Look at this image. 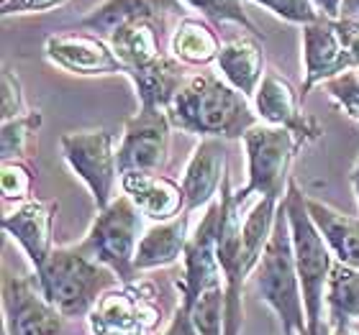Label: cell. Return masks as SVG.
<instances>
[{"label": "cell", "mask_w": 359, "mask_h": 335, "mask_svg": "<svg viewBox=\"0 0 359 335\" xmlns=\"http://www.w3.org/2000/svg\"><path fill=\"white\" fill-rule=\"evenodd\" d=\"M167 115L172 126L190 134H203L205 138H239L257 126L247 97L208 72L190 77L182 85L175 103L167 108Z\"/></svg>", "instance_id": "6da1fadb"}, {"label": "cell", "mask_w": 359, "mask_h": 335, "mask_svg": "<svg viewBox=\"0 0 359 335\" xmlns=\"http://www.w3.org/2000/svg\"><path fill=\"white\" fill-rule=\"evenodd\" d=\"M283 205L287 213V223H290L292 253H295L298 279L303 284V297H306L308 335H321V299L323 287H326L331 274L329 243L308 213L306 194H300V190L292 182L287 187Z\"/></svg>", "instance_id": "7a4b0ae2"}, {"label": "cell", "mask_w": 359, "mask_h": 335, "mask_svg": "<svg viewBox=\"0 0 359 335\" xmlns=\"http://www.w3.org/2000/svg\"><path fill=\"white\" fill-rule=\"evenodd\" d=\"M259 294L283 320L285 335H308L303 325V305L298 294V266L292 253V236L285 205L277 210L275 231L259 259Z\"/></svg>", "instance_id": "3957f363"}, {"label": "cell", "mask_w": 359, "mask_h": 335, "mask_svg": "<svg viewBox=\"0 0 359 335\" xmlns=\"http://www.w3.org/2000/svg\"><path fill=\"white\" fill-rule=\"evenodd\" d=\"M39 282L54 310L62 315H83L97 294L111 287L113 276L83 248H60L39 269Z\"/></svg>", "instance_id": "277c9868"}, {"label": "cell", "mask_w": 359, "mask_h": 335, "mask_svg": "<svg viewBox=\"0 0 359 335\" xmlns=\"http://www.w3.org/2000/svg\"><path fill=\"white\" fill-rule=\"evenodd\" d=\"M244 146H247L249 182L233 194L236 205H241L249 194H262L280 202L287 185L290 162L298 146H303L298 136L283 126L257 123L244 134Z\"/></svg>", "instance_id": "5b68a950"}, {"label": "cell", "mask_w": 359, "mask_h": 335, "mask_svg": "<svg viewBox=\"0 0 359 335\" xmlns=\"http://www.w3.org/2000/svg\"><path fill=\"white\" fill-rule=\"evenodd\" d=\"M142 210L128 194L113 200L93 223L83 248L90 259L111 266L123 282H131L136 271V251L142 233Z\"/></svg>", "instance_id": "8992f818"}, {"label": "cell", "mask_w": 359, "mask_h": 335, "mask_svg": "<svg viewBox=\"0 0 359 335\" xmlns=\"http://www.w3.org/2000/svg\"><path fill=\"white\" fill-rule=\"evenodd\" d=\"M108 131H75L62 136V154L77 177L90 187L97 208L105 210L113 202V187L118 174V159L111 151Z\"/></svg>", "instance_id": "52a82bcc"}, {"label": "cell", "mask_w": 359, "mask_h": 335, "mask_svg": "<svg viewBox=\"0 0 359 335\" xmlns=\"http://www.w3.org/2000/svg\"><path fill=\"white\" fill-rule=\"evenodd\" d=\"M236 200L229 190V179L221 185V218H218L216 256L226 282V335H236L241 325V282H244V251Z\"/></svg>", "instance_id": "ba28073f"}, {"label": "cell", "mask_w": 359, "mask_h": 335, "mask_svg": "<svg viewBox=\"0 0 359 335\" xmlns=\"http://www.w3.org/2000/svg\"><path fill=\"white\" fill-rule=\"evenodd\" d=\"M167 146H170V115L167 111H147L131 118L126 123V134L118 149V171H144V174H154L162 166L167 157Z\"/></svg>", "instance_id": "9c48e42d"}, {"label": "cell", "mask_w": 359, "mask_h": 335, "mask_svg": "<svg viewBox=\"0 0 359 335\" xmlns=\"http://www.w3.org/2000/svg\"><path fill=\"white\" fill-rule=\"evenodd\" d=\"M46 57L75 75H128V67L100 36L65 34L46 38Z\"/></svg>", "instance_id": "30bf717a"}, {"label": "cell", "mask_w": 359, "mask_h": 335, "mask_svg": "<svg viewBox=\"0 0 359 335\" xmlns=\"http://www.w3.org/2000/svg\"><path fill=\"white\" fill-rule=\"evenodd\" d=\"M255 105L264 123L287 128V131L298 136L300 143L313 141L316 136L321 134V128L300 113L298 95H295L292 85L285 77L277 75V72H267L264 75L262 85H259L255 95Z\"/></svg>", "instance_id": "8fae6325"}, {"label": "cell", "mask_w": 359, "mask_h": 335, "mask_svg": "<svg viewBox=\"0 0 359 335\" xmlns=\"http://www.w3.org/2000/svg\"><path fill=\"white\" fill-rule=\"evenodd\" d=\"M303 57H306V83H303V95L313 87L316 83L334 80L341 72L349 69L346 54L341 49L334 18L321 15L316 23L303 26Z\"/></svg>", "instance_id": "7c38bea8"}, {"label": "cell", "mask_w": 359, "mask_h": 335, "mask_svg": "<svg viewBox=\"0 0 359 335\" xmlns=\"http://www.w3.org/2000/svg\"><path fill=\"white\" fill-rule=\"evenodd\" d=\"M6 322L11 335H60L57 310L34 294L31 284L18 276H6Z\"/></svg>", "instance_id": "4fadbf2b"}, {"label": "cell", "mask_w": 359, "mask_h": 335, "mask_svg": "<svg viewBox=\"0 0 359 335\" xmlns=\"http://www.w3.org/2000/svg\"><path fill=\"white\" fill-rule=\"evenodd\" d=\"M57 208H60L57 202L29 200L18 210H13L11 215L3 218L6 233H11L21 243L36 269L44 266V261L52 256L49 253V248H52V220Z\"/></svg>", "instance_id": "5bb4252c"}, {"label": "cell", "mask_w": 359, "mask_h": 335, "mask_svg": "<svg viewBox=\"0 0 359 335\" xmlns=\"http://www.w3.org/2000/svg\"><path fill=\"white\" fill-rule=\"evenodd\" d=\"M218 72L233 90H239L244 97H255L264 80V54L262 46L247 34L226 38L216 57Z\"/></svg>", "instance_id": "9a60e30c"}, {"label": "cell", "mask_w": 359, "mask_h": 335, "mask_svg": "<svg viewBox=\"0 0 359 335\" xmlns=\"http://www.w3.org/2000/svg\"><path fill=\"white\" fill-rule=\"evenodd\" d=\"M226 149L218 138H203L195 149L193 159L182 177V192H185V208L195 210L201 205H210V197L224 185Z\"/></svg>", "instance_id": "2e32d148"}, {"label": "cell", "mask_w": 359, "mask_h": 335, "mask_svg": "<svg viewBox=\"0 0 359 335\" xmlns=\"http://www.w3.org/2000/svg\"><path fill=\"white\" fill-rule=\"evenodd\" d=\"M121 187L131 200L139 205L144 215L151 220H172L180 208L185 205V192L172 179L159 174H144V171H128L121 174Z\"/></svg>", "instance_id": "e0dca14e"}, {"label": "cell", "mask_w": 359, "mask_h": 335, "mask_svg": "<svg viewBox=\"0 0 359 335\" xmlns=\"http://www.w3.org/2000/svg\"><path fill=\"white\" fill-rule=\"evenodd\" d=\"M154 322H157V313L144 307L128 292H116L103 297L90 318L95 335H147Z\"/></svg>", "instance_id": "ac0fdd59"}, {"label": "cell", "mask_w": 359, "mask_h": 335, "mask_svg": "<svg viewBox=\"0 0 359 335\" xmlns=\"http://www.w3.org/2000/svg\"><path fill=\"white\" fill-rule=\"evenodd\" d=\"M162 10L177 13L182 8H180V0H105L103 6L85 15L83 29L95 31L100 38L111 41L113 34L123 29L126 23L142 21V18L157 21Z\"/></svg>", "instance_id": "d6986e66"}, {"label": "cell", "mask_w": 359, "mask_h": 335, "mask_svg": "<svg viewBox=\"0 0 359 335\" xmlns=\"http://www.w3.org/2000/svg\"><path fill=\"white\" fill-rule=\"evenodd\" d=\"M128 77L134 80L136 95L142 97V108H147V111H157V108L167 111L175 103L182 85L187 83L182 64L172 57H165V54L147 67L134 69Z\"/></svg>", "instance_id": "ffe728a7"}, {"label": "cell", "mask_w": 359, "mask_h": 335, "mask_svg": "<svg viewBox=\"0 0 359 335\" xmlns=\"http://www.w3.org/2000/svg\"><path fill=\"white\" fill-rule=\"evenodd\" d=\"M306 208L318 225L321 236L326 238L334 253L346 266H359V220L352 215H344L339 210L323 205V202L306 197Z\"/></svg>", "instance_id": "44dd1931"}, {"label": "cell", "mask_w": 359, "mask_h": 335, "mask_svg": "<svg viewBox=\"0 0 359 335\" xmlns=\"http://www.w3.org/2000/svg\"><path fill=\"white\" fill-rule=\"evenodd\" d=\"M187 225L190 218L177 215L172 220L154 225L144 233L139 241V251H136V269H157L167 266L177 259L180 253L187 248Z\"/></svg>", "instance_id": "7402d4cb"}, {"label": "cell", "mask_w": 359, "mask_h": 335, "mask_svg": "<svg viewBox=\"0 0 359 335\" xmlns=\"http://www.w3.org/2000/svg\"><path fill=\"white\" fill-rule=\"evenodd\" d=\"M108 44L113 46L116 57L128 67V75L134 69L147 67V64H151V62H157L162 57V52H159L162 36H159L157 21H151V18L126 23L123 29L113 34Z\"/></svg>", "instance_id": "603a6c76"}, {"label": "cell", "mask_w": 359, "mask_h": 335, "mask_svg": "<svg viewBox=\"0 0 359 335\" xmlns=\"http://www.w3.org/2000/svg\"><path fill=\"white\" fill-rule=\"evenodd\" d=\"M221 52L216 31L201 18H185L180 21L177 31L172 36V54L177 62L185 64H208Z\"/></svg>", "instance_id": "cb8c5ba5"}, {"label": "cell", "mask_w": 359, "mask_h": 335, "mask_svg": "<svg viewBox=\"0 0 359 335\" xmlns=\"http://www.w3.org/2000/svg\"><path fill=\"white\" fill-rule=\"evenodd\" d=\"M277 200L262 197L257 202L255 210L249 213L247 223L241 228V251H244V271H252L255 264H259L264 248L269 243V236L275 231L277 220Z\"/></svg>", "instance_id": "d4e9b609"}, {"label": "cell", "mask_w": 359, "mask_h": 335, "mask_svg": "<svg viewBox=\"0 0 359 335\" xmlns=\"http://www.w3.org/2000/svg\"><path fill=\"white\" fill-rule=\"evenodd\" d=\"M326 290H329V305L337 322H346V318L359 315V271L346 264L331 266Z\"/></svg>", "instance_id": "484cf974"}, {"label": "cell", "mask_w": 359, "mask_h": 335, "mask_svg": "<svg viewBox=\"0 0 359 335\" xmlns=\"http://www.w3.org/2000/svg\"><path fill=\"white\" fill-rule=\"evenodd\" d=\"M41 126V111H31L21 118L6 120L3 123V162H11L26 154L31 138L36 134V128Z\"/></svg>", "instance_id": "4316f807"}, {"label": "cell", "mask_w": 359, "mask_h": 335, "mask_svg": "<svg viewBox=\"0 0 359 335\" xmlns=\"http://www.w3.org/2000/svg\"><path fill=\"white\" fill-rule=\"evenodd\" d=\"M185 3L195 10H201L213 23H236L247 31H255V23L249 21L239 0H185Z\"/></svg>", "instance_id": "83f0119b"}, {"label": "cell", "mask_w": 359, "mask_h": 335, "mask_svg": "<svg viewBox=\"0 0 359 335\" xmlns=\"http://www.w3.org/2000/svg\"><path fill=\"white\" fill-rule=\"evenodd\" d=\"M326 90L352 118L359 120V67L346 69L334 80H326Z\"/></svg>", "instance_id": "f1b7e54d"}, {"label": "cell", "mask_w": 359, "mask_h": 335, "mask_svg": "<svg viewBox=\"0 0 359 335\" xmlns=\"http://www.w3.org/2000/svg\"><path fill=\"white\" fill-rule=\"evenodd\" d=\"M255 3L269 8L275 15L290 23H298V26H308V23H316L321 18L313 0H255Z\"/></svg>", "instance_id": "f546056e"}, {"label": "cell", "mask_w": 359, "mask_h": 335, "mask_svg": "<svg viewBox=\"0 0 359 335\" xmlns=\"http://www.w3.org/2000/svg\"><path fill=\"white\" fill-rule=\"evenodd\" d=\"M34 174L21 162H3V177H0V190L6 200H26L31 192Z\"/></svg>", "instance_id": "4dcf8cb0"}, {"label": "cell", "mask_w": 359, "mask_h": 335, "mask_svg": "<svg viewBox=\"0 0 359 335\" xmlns=\"http://www.w3.org/2000/svg\"><path fill=\"white\" fill-rule=\"evenodd\" d=\"M23 108V95H21V83H18V77L6 69L3 72V120H13V118H21L18 113Z\"/></svg>", "instance_id": "1f68e13d"}, {"label": "cell", "mask_w": 359, "mask_h": 335, "mask_svg": "<svg viewBox=\"0 0 359 335\" xmlns=\"http://www.w3.org/2000/svg\"><path fill=\"white\" fill-rule=\"evenodd\" d=\"M337 34L339 41H341V49L346 54V62H349V69L359 67V21H344V18H337Z\"/></svg>", "instance_id": "d6a6232c"}, {"label": "cell", "mask_w": 359, "mask_h": 335, "mask_svg": "<svg viewBox=\"0 0 359 335\" xmlns=\"http://www.w3.org/2000/svg\"><path fill=\"white\" fill-rule=\"evenodd\" d=\"M67 0H8L3 3V15H13V13H46V10H54V8L65 6Z\"/></svg>", "instance_id": "836d02e7"}, {"label": "cell", "mask_w": 359, "mask_h": 335, "mask_svg": "<svg viewBox=\"0 0 359 335\" xmlns=\"http://www.w3.org/2000/svg\"><path fill=\"white\" fill-rule=\"evenodd\" d=\"M165 335H198V330H195V325H193V320H190V315H187L185 307L177 313V318H175L172 325L167 328Z\"/></svg>", "instance_id": "e575fe53"}, {"label": "cell", "mask_w": 359, "mask_h": 335, "mask_svg": "<svg viewBox=\"0 0 359 335\" xmlns=\"http://www.w3.org/2000/svg\"><path fill=\"white\" fill-rule=\"evenodd\" d=\"M313 6L318 8L326 18H334V21H337L339 13H341V0H313Z\"/></svg>", "instance_id": "d590c367"}, {"label": "cell", "mask_w": 359, "mask_h": 335, "mask_svg": "<svg viewBox=\"0 0 359 335\" xmlns=\"http://www.w3.org/2000/svg\"><path fill=\"white\" fill-rule=\"evenodd\" d=\"M339 18L359 21V0H341V13H339Z\"/></svg>", "instance_id": "8d00e7d4"}, {"label": "cell", "mask_w": 359, "mask_h": 335, "mask_svg": "<svg viewBox=\"0 0 359 335\" xmlns=\"http://www.w3.org/2000/svg\"><path fill=\"white\" fill-rule=\"evenodd\" d=\"M334 335H359V333H354L346 322H337V333H334Z\"/></svg>", "instance_id": "74e56055"}, {"label": "cell", "mask_w": 359, "mask_h": 335, "mask_svg": "<svg viewBox=\"0 0 359 335\" xmlns=\"http://www.w3.org/2000/svg\"><path fill=\"white\" fill-rule=\"evenodd\" d=\"M352 182H354V190H357V200H359V162H357V166L352 169Z\"/></svg>", "instance_id": "f35d334b"}, {"label": "cell", "mask_w": 359, "mask_h": 335, "mask_svg": "<svg viewBox=\"0 0 359 335\" xmlns=\"http://www.w3.org/2000/svg\"><path fill=\"white\" fill-rule=\"evenodd\" d=\"M3 3H8V0H3Z\"/></svg>", "instance_id": "ab89813d"}]
</instances>
